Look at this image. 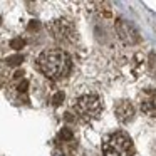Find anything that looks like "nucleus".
Here are the masks:
<instances>
[{
    "instance_id": "obj_1",
    "label": "nucleus",
    "mask_w": 156,
    "mask_h": 156,
    "mask_svg": "<svg viewBox=\"0 0 156 156\" xmlns=\"http://www.w3.org/2000/svg\"><path fill=\"white\" fill-rule=\"evenodd\" d=\"M71 57L67 52L61 49H52V51H44L37 57V67L45 77L49 79H61L69 74L71 71Z\"/></svg>"
},
{
    "instance_id": "obj_2",
    "label": "nucleus",
    "mask_w": 156,
    "mask_h": 156,
    "mask_svg": "<svg viewBox=\"0 0 156 156\" xmlns=\"http://www.w3.org/2000/svg\"><path fill=\"white\" fill-rule=\"evenodd\" d=\"M102 151H104V156H133L134 146L126 133H112L111 136L106 138Z\"/></svg>"
},
{
    "instance_id": "obj_3",
    "label": "nucleus",
    "mask_w": 156,
    "mask_h": 156,
    "mask_svg": "<svg viewBox=\"0 0 156 156\" xmlns=\"http://www.w3.org/2000/svg\"><path fill=\"white\" fill-rule=\"evenodd\" d=\"M101 108H102V102L99 99V96L96 94H84L81 98L76 99V104H74V109L82 116V118H96V116L101 112Z\"/></svg>"
},
{
    "instance_id": "obj_4",
    "label": "nucleus",
    "mask_w": 156,
    "mask_h": 156,
    "mask_svg": "<svg viewBox=\"0 0 156 156\" xmlns=\"http://www.w3.org/2000/svg\"><path fill=\"white\" fill-rule=\"evenodd\" d=\"M116 29H118V34H119V37H121L122 41L126 42V44H136V42L139 41V37H138V32H136V29L133 27L131 24H128V22H124L122 19H119V20L116 22Z\"/></svg>"
},
{
    "instance_id": "obj_5",
    "label": "nucleus",
    "mask_w": 156,
    "mask_h": 156,
    "mask_svg": "<svg viewBox=\"0 0 156 156\" xmlns=\"http://www.w3.org/2000/svg\"><path fill=\"white\" fill-rule=\"evenodd\" d=\"M114 114H116V118H118L119 122L126 124V122L133 121V116H134V108H133V104L129 101L122 99V101H119L118 104L114 106Z\"/></svg>"
},
{
    "instance_id": "obj_6",
    "label": "nucleus",
    "mask_w": 156,
    "mask_h": 156,
    "mask_svg": "<svg viewBox=\"0 0 156 156\" xmlns=\"http://www.w3.org/2000/svg\"><path fill=\"white\" fill-rule=\"evenodd\" d=\"M52 32L54 37L59 41H71L74 37V27L67 20H55L52 24Z\"/></svg>"
},
{
    "instance_id": "obj_7",
    "label": "nucleus",
    "mask_w": 156,
    "mask_h": 156,
    "mask_svg": "<svg viewBox=\"0 0 156 156\" xmlns=\"http://www.w3.org/2000/svg\"><path fill=\"white\" fill-rule=\"evenodd\" d=\"M141 111L144 114L151 116V118H156V94L149 96L148 99H144L141 102Z\"/></svg>"
},
{
    "instance_id": "obj_8",
    "label": "nucleus",
    "mask_w": 156,
    "mask_h": 156,
    "mask_svg": "<svg viewBox=\"0 0 156 156\" xmlns=\"http://www.w3.org/2000/svg\"><path fill=\"white\" fill-rule=\"evenodd\" d=\"M22 62H24V57H22L20 54H15V55H12V57L7 59V64L9 66H20Z\"/></svg>"
},
{
    "instance_id": "obj_9",
    "label": "nucleus",
    "mask_w": 156,
    "mask_h": 156,
    "mask_svg": "<svg viewBox=\"0 0 156 156\" xmlns=\"http://www.w3.org/2000/svg\"><path fill=\"white\" fill-rule=\"evenodd\" d=\"M25 45V41L22 37H17V39H12L10 41V47L15 49V51H19V49H22Z\"/></svg>"
},
{
    "instance_id": "obj_10",
    "label": "nucleus",
    "mask_w": 156,
    "mask_h": 156,
    "mask_svg": "<svg viewBox=\"0 0 156 156\" xmlns=\"http://www.w3.org/2000/svg\"><path fill=\"white\" fill-rule=\"evenodd\" d=\"M59 138H61L62 141H71V139H72V131H71V129H67V128H64L61 133H59Z\"/></svg>"
},
{
    "instance_id": "obj_11",
    "label": "nucleus",
    "mask_w": 156,
    "mask_h": 156,
    "mask_svg": "<svg viewBox=\"0 0 156 156\" xmlns=\"http://www.w3.org/2000/svg\"><path fill=\"white\" fill-rule=\"evenodd\" d=\"M62 101H64V92H62V91L55 92L54 98H52V104H54V106H59Z\"/></svg>"
},
{
    "instance_id": "obj_12",
    "label": "nucleus",
    "mask_w": 156,
    "mask_h": 156,
    "mask_svg": "<svg viewBox=\"0 0 156 156\" xmlns=\"http://www.w3.org/2000/svg\"><path fill=\"white\" fill-rule=\"evenodd\" d=\"M27 87H29V81H27V79L20 81V82H19V86H17V89H19L20 92H25V91H27Z\"/></svg>"
},
{
    "instance_id": "obj_13",
    "label": "nucleus",
    "mask_w": 156,
    "mask_h": 156,
    "mask_svg": "<svg viewBox=\"0 0 156 156\" xmlns=\"http://www.w3.org/2000/svg\"><path fill=\"white\" fill-rule=\"evenodd\" d=\"M41 27V24H39L37 20H30V24H29V30H34V29H39Z\"/></svg>"
},
{
    "instance_id": "obj_14",
    "label": "nucleus",
    "mask_w": 156,
    "mask_h": 156,
    "mask_svg": "<svg viewBox=\"0 0 156 156\" xmlns=\"http://www.w3.org/2000/svg\"><path fill=\"white\" fill-rule=\"evenodd\" d=\"M149 66H151V71L156 74V61H154V57H153V54H151V61H149Z\"/></svg>"
}]
</instances>
